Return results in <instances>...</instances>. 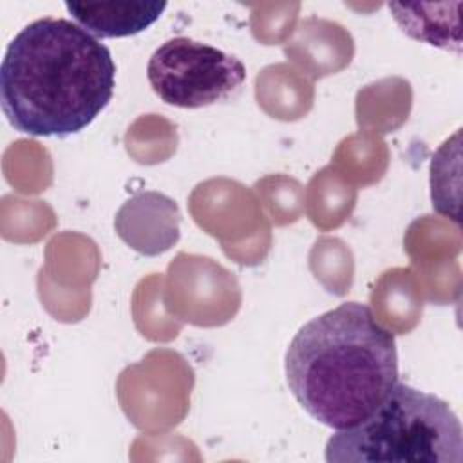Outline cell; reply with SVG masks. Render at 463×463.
<instances>
[{"label":"cell","instance_id":"cell-5","mask_svg":"<svg viewBox=\"0 0 463 463\" xmlns=\"http://www.w3.org/2000/svg\"><path fill=\"white\" fill-rule=\"evenodd\" d=\"M65 9L92 36L121 38L150 27L166 2H65Z\"/></svg>","mask_w":463,"mask_h":463},{"label":"cell","instance_id":"cell-4","mask_svg":"<svg viewBox=\"0 0 463 463\" xmlns=\"http://www.w3.org/2000/svg\"><path fill=\"white\" fill-rule=\"evenodd\" d=\"M146 78L165 103L199 109L235 94L246 81V67L213 45L175 36L152 52Z\"/></svg>","mask_w":463,"mask_h":463},{"label":"cell","instance_id":"cell-6","mask_svg":"<svg viewBox=\"0 0 463 463\" xmlns=\"http://www.w3.org/2000/svg\"><path fill=\"white\" fill-rule=\"evenodd\" d=\"M402 31L432 47L461 52L459 14H434L427 4H389Z\"/></svg>","mask_w":463,"mask_h":463},{"label":"cell","instance_id":"cell-2","mask_svg":"<svg viewBox=\"0 0 463 463\" xmlns=\"http://www.w3.org/2000/svg\"><path fill=\"white\" fill-rule=\"evenodd\" d=\"M284 367L304 411L342 430L367 418L398 383L396 340L367 304L342 302L297 331Z\"/></svg>","mask_w":463,"mask_h":463},{"label":"cell","instance_id":"cell-3","mask_svg":"<svg viewBox=\"0 0 463 463\" xmlns=\"http://www.w3.org/2000/svg\"><path fill=\"white\" fill-rule=\"evenodd\" d=\"M329 463H461L463 429L441 398L396 383L360 423L326 443Z\"/></svg>","mask_w":463,"mask_h":463},{"label":"cell","instance_id":"cell-1","mask_svg":"<svg viewBox=\"0 0 463 463\" xmlns=\"http://www.w3.org/2000/svg\"><path fill=\"white\" fill-rule=\"evenodd\" d=\"M114 85L109 47L65 18L47 16L20 29L0 65L2 110L29 136L83 130L109 105Z\"/></svg>","mask_w":463,"mask_h":463}]
</instances>
